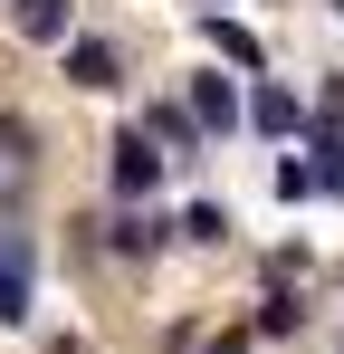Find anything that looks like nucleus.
<instances>
[{"mask_svg": "<svg viewBox=\"0 0 344 354\" xmlns=\"http://www.w3.org/2000/svg\"><path fill=\"white\" fill-rule=\"evenodd\" d=\"M163 182V144L134 124V134H115L106 144V192H115V211H144V192Z\"/></svg>", "mask_w": 344, "mask_h": 354, "instance_id": "obj_1", "label": "nucleus"}, {"mask_svg": "<svg viewBox=\"0 0 344 354\" xmlns=\"http://www.w3.org/2000/svg\"><path fill=\"white\" fill-rule=\"evenodd\" d=\"M57 58H67V86H86V96H115V86H124V48L96 39V29H77Z\"/></svg>", "mask_w": 344, "mask_h": 354, "instance_id": "obj_2", "label": "nucleus"}, {"mask_svg": "<svg viewBox=\"0 0 344 354\" xmlns=\"http://www.w3.org/2000/svg\"><path fill=\"white\" fill-rule=\"evenodd\" d=\"M239 124H249L258 144H287V134H306V106H296V86L258 77V86H249V106H239Z\"/></svg>", "mask_w": 344, "mask_h": 354, "instance_id": "obj_3", "label": "nucleus"}, {"mask_svg": "<svg viewBox=\"0 0 344 354\" xmlns=\"http://www.w3.org/2000/svg\"><path fill=\"white\" fill-rule=\"evenodd\" d=\"M182 106H191V124H201V134L220 144V134H239V106H249V96L229 86L220 67H191V96H182Z\"/></svg>", "mask_w": 344, "mask_h": 354, "instance_id": "obj_4", "label": "nucleus"}, {"mask_svg": "<svg viewBox=\"0 0 344 354\" xmlns=\"http://www.w3.org/2000/svg\"><path fill=\"white\" fill-rule=\"evenodd\" d=\"M306 153H316V163H306V173H316V192H325V201H344V124L325 115V106H306Z\"/></svg>", "mask_w": 344, "mask_h": 354, "instance_id": "obj_5", "label": "nucleus"}, {"mask_svg": "<svg viewBox=\"0 0 344 354\" xmlns=\"http://www.w3.org/2000/svg\"><path fill=\"white\" fill-rule=\"evenodd\" d=\"M29 230H0V326H29Z\"/></svg>", "mask_w": 344, "mask_h": 354, "instance_id": "obj_6", "label": "nucleus"}, {"mask_svg": "<svg viewBox=\"0 0 344 354\" xmlns=\"http://www.w3.org/2000/svg\"><path fill=\"white\" fill-rule=\"evenodd\" d=\"M10 29H19L29 48H67V39H77V10H67V0H10Z\"/></svg>", "mask_w": 344, "mask_h": 354, "instance_id": "obj_7", "label": "nucleus"}, {"mask_svg": "<svg viewBox=\"0 0 344 354\" xmlns=\"http://www.w3.org/2000/svg\"><path fill=\"white\" fill-rule=\"evenodd\" d=\"M249 326H258V335H296V326H306V297H296V278H258V316H249Z\"/></svg>", "mask_w": 344, "mask_h": 354, "instance_id": "obj_8", "label": "nucleus"}, {"mask_svg": "<svg viewBox=\"0 0 344 354\" xmlns=\"http://www.w3.org/2000/svg\"><path fill=\"white\" fill-rule=\"evenodd\" d=\"M144 134L163 144V163H172V153H201V144H211V134L191 124V106H182V96H163V106H144Z\"/></svg>", "mask_w": 344, "mask_h": 354, "instance_id": "obj_9", "label": "nucleus"}, {"mask_svg": "<svg viewBox=\"0 0 344 354\" xmlns=\"http://www.w3.org/2000/svg\"><path fill=\"white\" fill-rule=\"evenodd\" d=\"M201 39H211V48H220L229 67H249V77H258V67H268V48H258V39H249V29H239V19H229V10H201Z\"/></svg>", "mask_w": 344, "mask_h": 354, "instance_id": "obj_10", "label": "nucleus"}, {"mask_svg": "<svg viewBox=\"0 0 344 354\" xmlns=\"http://www.w3.org/2000/svg\"><path fill=\"white\" fill-rule=\"evenodd\" d=\"M172 239V221H144V211H106V249H124V259H153Z\"/></svg>", "mask_w": 344, "mask_h": 354, "instance_id": "obj_11", "label": "nucleus"}, {"mask_svg": "<svg viewBox=\"0 0 344 354\" xmlns=\"http://www.w3.org/2000/svg\"><path fill=\"white\" fill-rule=\"evenodd\" d=\"M29 163H39V124L0 106V173H29Z\"/></svg>", "mask_w": 344, "mask_h": 354, "instance_id": "obj_12", "label": "nucleus"}, {"mask_svg": "<svg viewBox=\"0 0 344 354\" xmlns=\"http://www.w3.org/2000/svg\"><path fill=\"white\" fill-rule=\"evenodd\" d=\"M172 239H191V249H220V239H229V211H220V201H191V211L172 221Z\"/></svg>", "mask_w": 344, "mask_h": 354, "instance_id": "obj_13", "label": "nucleus"}, {"mask_svg": "<svg viewBox=\"0 0 344 354\" xmlns=\"http://www.w3.org/2000/svg\"><path fill=\"white\" fill-rule=\"evenodd\" d=\"M201 354H249V335H211V345H201Z\"/></svg>", "mask_w": 344, "mask_h": 354, "instance_id": "obj_14", "label": "nucleus"}, {"mask_svg": "<svg viewBox=\"0 0 344 354\" xmlns=\"http://www.w3.org/2000/svg\"><path fill=\"white\" fill-rule=\"evenodd\" d=\"M191 10H229V0H191Z\"/></svg>", "mask_w": 344, "mask_h": 354, "instance_id": "obj_15", "label": "nucleus"}]
</instances>
